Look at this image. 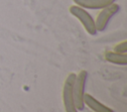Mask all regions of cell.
Segmentation results:
<instances>
[{"instance_id":"cell-6","label":"cell","mask_w":127,"mask_h":112,"mask_svg":"<svg viewBox=\"0 0 127 112\" xmlns=\"http://www.w3.org/2000/svg\"><path fill=\"white\" fill-rule=\"evenodd\" d=\"M75 5H78L84 9H102L112 3H114L116 0H72Z\"/></svg>"},{"instance_id":"cell-3","label":"cell","mask_w":127,"mask_h":112,"mask_svg":"<svg viewBox=\"0 0 127 112\" xmlns=\"http://www.w3.org/2000/svg\"><path fill=\"white\" fill-rule=\"evenodd\" d=\"M87 77H88V73L84 69L80 70L75 75V79L73 83V98L77 111H82L84 109L83 96L85 93V85H86Z\"/></svg>"},{"instance_id":"cell-2","label":"cell","mask_w":127,"mask_h":112,"mask_svg":"<svg viewBox=\"0 0 127 112\" xmlns=\"http://www.w3.org/2000/svg\"><path fill=\"white\" fill-rule=\"evenodd\" d=\"M75 75L76 74L73 72L68 73L63 84L62 98L65 112H78L75 107L74 98H73V83H74Z\"/></svg>"},{"instance_id":"cell-5","label":"cell","mask_w":127,"mask_h":112,"mask_svg":"<svg viewBox=\"0 0 127 112\" xmlns=\"http://www.w3.org/2000/svg\"><path fill=\"white\" fill-rule=\"evenodd\" d=\"M83 103H84V106H87L93 112H113V110L110 107L101 103L89 93H84Z\"/></svg>"},{"instance_id":"cell-4","label":"cell","mask_w":127,"mask_h":112,"mask_svg":"<svg viewBox=\"0 0 127 112\" xmlns=\"http://www.w3.org/2000/svg\"><path fill=\"white\" fill-rule=\"evenodd\" d=\"M120 11V6L118 4H116L115 2L100 9V11L98 12L94 22H95V27L97 32H102L106 29V27L108 26L109 21L113 18L114 15H116L118 12Z\"/></svg>"},{"instance_id":"cell-7","label":"cell","mask_w":127,"mask_h":112,"mask_svg":"<svg viewBox=\"0 0 127 112\" xmlns=\"http://www.w3.org/2000/svg\"><path fill=\"white\" fill-rule=\"evenodd\" d=\"M104 59L110 63H114L117 65L127 64V55L120 54L114 51H106L104 53Z\"/></svg>"},{"instance_id":"cell-8","label":"cell","mask_w":127,"mask_h":112,"mask_svg":"<svg viewBox=\"0 0 127 112\" xmlns=\"http://www.w3.org/2000/svg\"><path fill=\"white\" fill-rule=\"evenodd\" d=\"M114 52L120 53V54H126L127 53V41H122L114 46L113 49Z\"/></svg>"},{"instance_id":"cell-1","label":"cell","mask_w":127,"mask_h":112,"mask_svg":"<svg viewBox=\"0 0 127 112\" xmlns=\"http://www.w3.org/2000/svg\"><path fill=\"white\" fill-rule=\"evenodd\" d=\"M68 11L74 18H76L80 22V24L83 26L87 34H89L90 36H95L97 34L94 19L84 8L74 4V5L69 6Z\"/></svg>"}]
</instances>
